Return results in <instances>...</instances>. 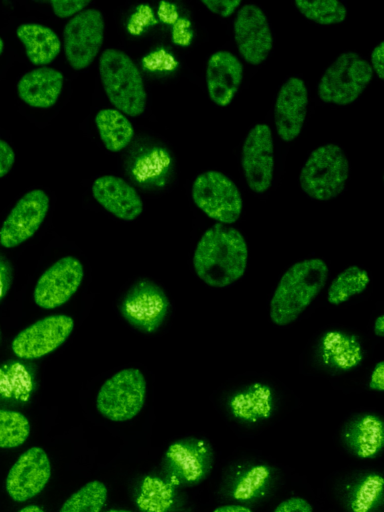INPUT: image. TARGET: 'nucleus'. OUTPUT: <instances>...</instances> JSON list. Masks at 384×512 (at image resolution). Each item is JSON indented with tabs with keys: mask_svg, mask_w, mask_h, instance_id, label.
Segmentation results:
<instances>
[{
	"mask_svg": "<svg viewBox=\"0 0 384 512\" xmlns=\"http://www.w3.org/2000/svg\"><path fill=\"white\" fill-rule=\"evenodd\" d=\"M95 124L105 148L111 152L125 149L134 137V128L125 114L117 109L98 111Z\"/></svg>",
	"mask_w": 384,
	"mask_h": 512,
	"instance_id": "obj_24",
	"label": "nucleus"
},
{
	"mask_svg": "<svg viewBox=\"0 0 384 512\" xmlns=\"http://www.w3.org/2000/svg\"><path fill=\"white\" fill-rule=\"evenodd\" d=\"M16 35L24 45L28 60L35 66L51 63L61 51V41L51 28L39 23H23Z\"/></svg>",
	"mask_w": 384,
	"mask_h": 512,
	"instance_id": "obj_23",
	"label": "nucleus"
},
{
	"mask_svg": "<svg viewBox=\"0 0 384 512\" xmlns=\"http://www.w3.org/2000/svg\"><path fill=\"white\" fill-rule=\"evenodd\" d=\"M241 61L231 52L213 53L206 66V86L209 98L219 107L228 106L234 99L243 80Z\"/></svg>",
	"mask_w": 384,
	"mask_h": 512,
	"instance_id": "obj_18",
	"label": "nucleus"
},
{
	"mask_svg": "<svg viewBox=\"0 0 384 512\" xmlns=\"http://www.w3.org/2000/svg\"><path fill=\"white\" fill-rule=\"evenodd\" d=\"M11 284V272L6 262L0 259V301L7 294Z\"/></svg>",
	"mask_w": 384,
	"mask_h": 512,
	"instance_id": "obj_37",
	"label": "nucleus"
},
{
	"mask_svg": "<svg viewBox=\"0 0 384 512\" xmlns=\"http://www.w3.org/2000/svg\"><path fill=\"white\" fill-rule=\"evenodd\" d=\"M368 387L370 390L376 391V392H383L384 391V362L379 361L373 368L370 378Z\"/></svg>",
	"mask_w": 384,
	"mask_h": 512,
	"instance_id": "obj_36",
	"label": "nucleus"
},
{
	"mask_svg": "<svg viewBox=\"0 0 384 512\" xmlns=\"http://www.w3.org/2000/svg\"><path fill=\"white\" fill-rule=\"evenodd\" d=\"M233 31L238 51L246 62L258 65L267 59L273 47V36L267 16L259 6H241Z\"/></svg>",
	"mask_w": 384,
	"mask_h": 512,
	"instance_id": "obj_13",
	"label": "nucleus"
},
{
	"mask_svg": "<svg viewBox=\"0 0 384 512\" xmlns=\"http://www.w3.org/2000/svg\"><path fill=\"white\" fill-rule=\"evenodd\" d=\"M146 387V379L139 369H122L100 387L96 398L97 410L114 422L131 420L144 406Z\"/></svg>",
	"mask_w": 384,
	"mask_h": 512,
	"instance_id": "obj_6",
	"label": "nucleus"
},
{
	"mask_svg": "<svg viewBox=\"0 0 384 512\" xmlns=\"http://www.w3.org/2000/svg\"><path fill=\"white\" fill-rule=\"evenodd\" d=\"M317 353L324 366L338 372L353 370L364 359L360 339L342 330L326 331L319 340Z\"/></svg>",
	"mask_w": 384,
	"mask_h": 512,
	"instance_id": "obj_20",
	"label": "nucleus"
},
{
	"mask_svg": "<svg viewBox=\"0 0 384 512\" xmlns=\"http://www.w3.org/2000/svg\"><path fill=\"white\" fill-rule=\"evenodd\" d=\"M92 195L105 210L123 221H133L143 211V202L137 191L114 175L98 177L93 182Z\"/></svg>",
	"mask_w": 384,
	"mask_h": 512,
	"instance_id": "obj_19",
	"label": "nucleus"
},
{
	"mask_svg": "<svg viewBox=\"0 0 384 512\" xmlns=\"http://www.w3.org/2000/svg\"><path fill=\"white\" fill-rule=\"evenodd\" d=\"M107 495L104 483L98 480L89 481L63 503L59 512H100Z\"/></svg>",
	"mask_w": 384,
	"mask_h": 512,
	"instance_id": "obj_27",
	"label": "nucleus"
},
{
	"mask_svg": "<svg viewBox=\"0 0 384 512\" xmlns=\"http://www.w3.org/2000/svg\"><path fill=\"white\" fill-rule=\"evenodd\" d=\"M99 75L104 92L118 111L131 117L145 111L147 94L142 75L125 52L104 50L99 58Z\"/></svg>",
	"mask_w": 384,
	"mask_h": 512,
	"instance_id": "obj_3",
	"label": "nucleus"
},
{
	"mask_svg": "<svg viewBox=\"0 0 384 512\" xmlns=\"http://www.w3.org/2000/svg\"><path fill=\"white\" fill-rule=\"evenodd\" d=\"M208 10L227 18L241 5V0H202Z\"/></svg>",
	"mask_w": 384,
	"mask_h": 512,
	"instance_id": "obj_32",
	"label": "nucleus"
},
{
	"mask_svg": "<svg viewBox=\"0 0 384 512\" xmlns=\"http://www.w3.org/2000/svg\"><path fill=\"white\" fill-rule=\"evenodd\" d=\"M272 403V391L262 382L251 383L237 392L230 401L233 413L244 419H257L269 414Z\"/></svg>",
	"mask_w": 384,
	"mask_h": 512,
	"instance_id": "obj_25",
	"label": "nucleus"
},
{
	"mask_svg": "<svg viewBox=\"0 0 384 512\" xmlns=\"http://www.w3.org/2000/svg\"><path fill=\"white\" fill-rule=\"evenodd\" d=\"M51 476V464L46 452L34 446L22 453L10 468L5 482L6 492L16 502L38 495Z\"/></svg>",
	"mask_w": 384,
	"mask_h": 512,
	"instance_id": "obj_15",
	"label": "nucleus"
},
{
	"mask_svg": "<svg viewBox=\"0 0 384 512\" xmlns=\"http://www.w3.org/2000/svg\"><path fill=\"white\" fill-rule=\"evenodd\" d=\"M373 72L379 77L384 79V41L375 46L371 52V63H369Z\"/></svg>",
	"mask_w": 384,
	"mask_h": 512,
	"instance_id": "obj_35",
	"label": "nucleus"
},
{
	"mask_svg": "<svg viewBox=\"0 0 384 512\" xmlns=\"http://www.w3.org/2000/svg\"><path fill=\"white\" fill-rule=\"evenodd\" d=\"M83 277L84 268L80 260L73 256L60 258L38 278L33 300L40 308H57L75 294Z\"/></svg>",
	"mask_w": 384,
	"mask_h": 512,
	"instance_id": "obj_12",
	"label": "nucleus"
},
{
	"mask_svg": "<svg viewBox=\"0 0 384 512\" xmlns=\"http://www.w3.org/2000/svg\"><path fill=\"white\" fill-rule=\"evenodd\" d=\"M30 434V423L26 416L14 410L0 409V448H16Z\"/></svg>",
	"mask_w": 384,
	"mask_h": 512,
	"instance_id": "obj_29",
	"label": "nucleus"
},
{
	"mask_svg": "<svg viewBox=\"0 0 384 512\" xmlns=\"http://www.w3.org/2000/svg\"><path fill=\"white\" fill-rule=\"evenodd\" d=\"M213 512H252V511H251V509H249L246 506L231 504V505H223V506L217 507Z\"/></svg>",
	"mask_w": 384,
	"mask_h": 512,
	"instance_id": "obj_38",
	"label": "nucleus"
},
{
	"mask_svg": "<svg viewBox=\"0 0 384 512\" xmlns=\"http://www.w3.org/2000/svg\"><path fill=\"white\" fill-rule=\"evenodd\" d=\"M49 210V197L41 189L25 193L14 205L0 228V245L14 248L31 238Z\"/></svg>",
	"mask_w": 384,
	"mask_h": 512,
	"instance_id": "obj_14",
	"label": "nucleus"
},
{
	"mask_svg": "<svg viewBox=\"0 0 384 512\" xmlns=\"http://www.w3.org/2000/svg\"><path fill=\"white\" fill-rule=\"evenodd\" d=\"M294 4L305 18L320 25L338 24L347 16L346 6L338 0H295Z\"/></svg>",
	"mask_w": 384,
	"mask_h": 512,
	"instance_id": "obj_28",
	"label": "nucleus"
},
{
	"mask_svg": "<svg viewBox=\"0 0 384 512\" xmlns=\"http://www.w3.org/2000/svg\"><path fill=\"white\" fill-rule=\"evenodd\" d=\"M370 283L367 270L352 265L341 271L331 282L327 301L331 305H340L352 297L363 293Z\"/></svg>",
	"mask_w": 384,
	"mask_h": 512,
	"instance_id": "obj_26",
	"label": "nucleus"
},
{
	"mask_svg": "<svg viewBox=\"0 0 384 512\" xmlns=\"http://www.w3.org/2000/svg\"><path fill=\"white\" fill-rule=\"evenodd\" d=\"M308 90L298 77L288 78L280 87L275 105L274 122L278 136L286 142L301 133L307 114Z\"/></svg>",
	"mask_w": 384,
	"mask_h": 512,
	"instance_id": "obj_17",
	"label": "nucleus"
},
{
	"mask_svg": "<svg viewBox=\"0 0 384 512\" xmlns=\"http://www.w3.org/2000/svg\"><path fill=\"white\" fill-rule=\"evenodd\" d=\"M328 274V266L320 258L301 260L290 266L270 301L272 322L278 326L294 322L324 288Z\"/></svg>",
	"mask_w": 384,
	"mask_h": 512,
	"instance_id": "obj_2",
	"label": "nucleus"
},
{
	"mask_svg": "<svg viewBox=\"0 0 384 512\" xmlns=\"http://www.w3.org/2000/svg\"><path fill=\"white\" fill-rule=\"evenodd\" d=\"M63 83L59 70L44 66L25 73L17 83V92L30 107L47 109L58 101Z\"/></svg>",
	"mask_w": 384,
	"mask_h": 512,
	"instance_id": "obj_21",
	"label": "nucleus"
},
{
	"mask_svg": "<svg viewBox=\"0 0 384 512\" xmlns=\"http://www.w3.org/2000/svg\"><path fill=\"white\" fill-rule=\"evenodd\" d=\"M241 165L248 187L266 192L274 174V144L270 127L259 123L248 132L241 152Z\"/></svg>",
	"mask_w": 384,
	"mask_h": 512,
	"instance_id": "obj_11",
	"label": "nucleus"
},
{
	"mask_svg": "<svg viewBox=\"0 0 384 512\" xmlns=\"http://www.w3.org/2000/svg\"><path fill=\"white\" fill-rule=\"evenodd\" d=\"M15 162L13 148L0 138V178L6 176L12 169Z\"/></svg>",
	"mask_w": 384,
	"mask_h": 512,
	"instance_id": "obj_34",
	"label": "nucleus"
},
{
	"mask_svg": "<svg viewBox=\"0 0 384 512\" xmlns=\"http://www.w3.org/2000/svg\"><path fill=\"white\" fill-rule=\"evenodd\" d=\"M74 320L64 314L42 318L20 331L11 343L13 353L21 359H38L56 350L70 336Z\"/></svg>",
	"mask_w": 384,
	"mask_h": 512,
	"instance_id": "obj_10",
	"label": "nucleus"
},
{
	"mask_svg": "<svg viewBox=\"0 0 384 512\" xmlns=\"http://www.w3.org/2000/svg\"><path fill=\"white\" fill-rule=\"evenodd\" d=\"M248 247L243 235L229 225L216 223L199 239L193 254V268L208 286L225 288L245 273Z\"/></svg>",
	"mask_w": 384,
	"mask_h": 512,
	"instance_id": "obj_1",
	"label": "nucleus"
},
{
	"mask_svg": "<svg viewBox=\"0 0 384 512\" xmlns=\"http://www.w3.org/2000/svg\"><path fill=\"white\" fill-rule=\"evenodd\" d=\"M348 176L349 163L343 149L329 143L310 153L300 171L299 183L310 198L328 201L344 190Z\"/></svg>",
	"mask_w": 384,
	"mask_h": 512,
	"instance_id": "obj_4",
	"label": "nucleus"
},
{
	"mask_svg": "<svg viewBox=\"0 0 384 512\" xmlns=\"http://www.w3.org/2000/svg\"><path fill=\"white\" fill-rule=\"evenodd\" d=\"M54 14L59 18L74 17L90 4L88 0H52L49 1Z\"/></svg>",
	"mask_w": 384,
	"mask_h": 512,
	"instance_id": "obj_31",
	"label": "nucleus"
},
{
	"mask_svg": "<svg viewBox=\"0 0 384 512\" xmlns=\"http://www.w3.org/2000/svg\"><path fill=\"white\" fill-rule=\"evenodd\" d=\"M166 465L177 482L196 484L206 478L213 466V450L202 439L187 438L174 442L165 454Z\"/></svg>",
	"mask_w": 384,
	"mask_h": 512,
	"instance_id": "obj_16",
	"label": "nucleus"
},
{
	"mask_svg": "<svg viewBox=\"0 0 384 512\" xmlns=\"http://www.w3.org/2000/svg\"><path fill=\"white\" fill-rule=\"evenodd\" d=\"M373 77L370 64L358 53H341L321 76L317 93L326 103L345 106L353 103Z\"/></svg>",
	"mask_w": 384,
	"mask_h": 512,
	"instance_id": "obj_5",
	"label": "nucleus"
},
{
	"mask_svg": "<svg viewBox=\"0 0 384 512\" xmlns=\"http://www.w3.org/2000/svg\"><path fill=\"white\" fill-rule=\"evenodd\" d=\"M191 195L195 205L218 223L229 225L241 216V193L236 184L219 171L199 174L193 182Z\"/></svg>",
	"mask_w": 384,
	"mask_h": 512,
	"instance_id": "obj_7",
	"label": "nucleus"
},
{
	"mask_svg": "<svg viewBox=\"0 0 384 512\" xmlns=\"http://www.w3.org/2000/svg\"><path fill=\"white\" fill-rule=\"evenodd\" d=\"M170 491L168 486L157 479H151L143 483L142 493L139 498L140 508L148 512H164L171 502V495L157 496Z\"/></svg>",
	"mask_w": 384,
	"mask_h": 512,
	"instance_id": "obj_30",
	"label": "nucleus"
},
{
	"mask_svg": "<svg viewBox=\"0 0 384 512\" xmlns=\"http://www.w3.org/2000/svg\"><path fill=\"white\" fill-rule=\"evenodd\" d=\"M273 512H313V509L305 499L291 497L282 501Z\"/></svg>",
	"mask_w": 384,
	"mask_h": 512,
	"instance_id": "obj_33",
	"label": "nucleus"
},
{
	"mask_svg": "<svg viewBox=\"0 0 384 512\" xmlns=\"http://www.w3.org/2000/svg\"><path fill=\"white\" fill-rule=\"evenodd\" d=\"M3 49H4V42H3L2 38L0 37V55L2 54Z\"/></svg>",
	"mask_w": 384,
	"mask_h": 512,
	"instance_id": "obj_42",
	"label": "nucleus"
},
{
	"mask_svg": "<svg viewBox=\"0 0 384 512\" xmlns=\"http://www.w3.org/2000/svg\"><path fill=\"white\" fill-rule=\"evenodd\" d=\"M342 439L345 447L355 456L374 457L383 445V422L374 414L358 415L345 426Z\"/></svg>",
	"mask_w": 384,
	"mask_h": 512,
	"instance_id": "obj_22",
	"label": "nucleus"
},
{
	"mask_svg": "<svg viewBox=\"0 0 384 512\" xmlns=\"http://www.w3.org/2000/svg\"><path fill=\"white\" fill-rule=\"evenodd\" d=\"M18 512H44V510L37 505H28L20 509Z\"/></svg>",
	"mask_w": 384,
	"mask_h": 512,
	"instance_id": "obj_40",
	"label": "nucleus"
},
{
	"mask_svg": "<svg viewBox=\"0 0 384 512\" xmlns=\"http://www.w3.org/2000/svg\"><path fill=\"white\" fill-rule=\"evenodd\" d=\"M373 332L378 337L384 336V315L380 314L374 321Z\"/></svg>",
	"mask_w": 384,
	"mask_h": 512,
	"instance_id": "obj_39",
	"label": "nucleus"
},
{
	"mask_svg": "<svg viewBox=\"0 0 384 512\" xmlns=\"http://www.w3.org/2000/svg\"><path fill=\"white\" fill-rule=\"evenodd\" d=\"M169 306L168 297L158 285L141 280L124 296L120 311L132 327L144 333H153L164 323Z\"/></svg>",
	"mask_w": 384,
	"mask_h": 512,
	"instance_id": "obj_9",
	"label": "nucleus"
},
{
	"mask_svg": "<svg viewBox=\"0 0 384 512\" xmlns=\"http://www.w3.org/2000/svg\"><path fill=\"white\" fill-rule=\"evenodd\" d=\"M65 56L75 70L89 67L98 55L104 39V19L94 8L72 17L63 31Z\"/></svg>",
	"mask_w": 384,
	"mask_h": 512,
	"instance_id": "obj_8",
	"label": "nucleus"
},
{
	"mask_svg": "<svg viewBox=\"0 0 384 512\" xmlns=\"http://www.w3.org/2000/svg\"><path fill=\"white\" fill-rule=\"evenodd\" d=\"M105 512H132V511L124 510V509H111V510H107Z\"/></svg>",
	"mask_w": 384,
	"mask_h": 512,
	"instance_id": "obj_41",
	"label": "nucleus"
}]
</instances>
